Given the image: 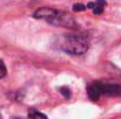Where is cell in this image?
I'll list each match as a JSON object with an SVG mask.
<instances>
[{
  "label": "cell",
  "instance_id": "cell-4",
  "mask_svg": "<svg viewBox=\"0 0 121 119\" xmlns=\"http://www.w3.org/2000/svg\"><path fill=\"white\" fill-rule=\"evenodd\" d=\"M105 6H106V2H105L104 0H96L95 2L88 4V5H87V8L93 9V12H94L95 14H100V13H102Z\"/></svg>",
  "mask_w": 121,
  "mask_h": 119
},
{
  "label": "cell",
  "instance_id": "cell-6",
  "mask_svg": "<svg viewBox=\"0 0 121 119\" xmlns=\"http://www.w3.org/2000/svg\"><path fill=\"white\" fill-rule=\"evenodd\" d=\"M6 73H7L6 65H5V64H4V62L0 60V78L5 77V76H6Z\"/></svg>",
  "mask_w": 121,
  "mask_h": 119
},
{
  "label": "cell",
  "instance_id": "cell-1",
  "mask_svg": "<svg viewBox=\"0 0 121 119\" xmlns=\"http://www.w3.org/2000/svg\"><path fill=\"white\" fill-rule=\"evenodd\" d=\"M34 18L45 20V21H47V22H49L52 25L61 26V27L74 28L77 26L75 21L73 20V18L69 14H67L62 11L49 8V7H42L40 9H38L34 13Z\"/></svg>",
  "mask_w": 121,
  "mask_h": 119
},
{
  "label": "cell",
  "instance_id": "cell-5",
  "mask_svg": "<svg viewBox=\"0 0 121 119\" xmlns=\"http://www.w3.org/2000/svg\"><path fill=\"white\" fill-rule=\"evenodd\" d=\"M28 117L30 118H37V117H42V118H46V115L41 113V112H38L35 110H32L30 113H28Z\"/></svg>",
  "mask_w": 121,
  "mask_h": 119
},
{
  "label": "cell",
  "instance_id": "cell-7",
  "mask_svg": "<svg viewBox=\"0 0 121 119\" xmlns=\"http://www.w3.org/2000/svg\"><path fill=\"white\" fill-rule=\"evenodd\" d=\"M0 117H1V116H0Z\"/></svg>",
  "mask_w": 121,
  "mask_h": 119
},
{
  "label": "cell",
  "instance_id": "cell-2",
  "mask_svg": "<svg viewBox=\"0 0 121 119\" xmlns=\"http://www.w3.org/2000/svg\"><path fill=\"white\" fill-rule=\"evenodd\" d=\"M62 49L72 55H81L88 49V38L85 34H67L61 44Z\"/></svg>",
  "mask_w": 121,
  "mask_h": 119
},
{
  "label": "cell",
  "instance_id": "cell-3",
  "mask_svg": "<svg viewBox=\"0 0 121 119\" xmlns=\"http://www.w3.org/2000/svg\"><path fill=\"white\" fill-rule=\"evenodd\" d=\"M88 97L92 100H98L101 96H119L121 95V85L113 83H101L94 82L88 86Z\"/></svg>",
  "mask_w": 121,
  "mask_h": 119
}]
</instances>
